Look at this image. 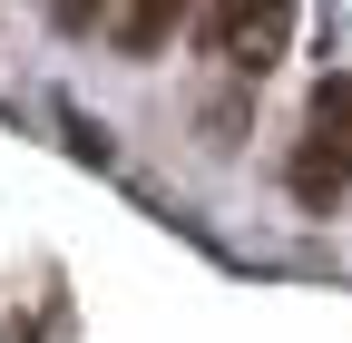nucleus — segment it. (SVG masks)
<instances>
[{
  "label": "nucleus",
  "mask_w": 352,
  "mask_h": 343,
  "mask_svg": "<svg viewBox=\"0 0 352 343\" xmlns=\"http://www.w3.org/2000/svg\"><path fill=\"white\" fill-rule=\"evenodd\" d=\"M108 39H118L127 59H147V50H166V39H176V10H166V0H138V10H108Z\"/></svg>",
  "instance_id": "7ed1b4c3"
},
{
  "label": "nucleus",
  "mask_w": 352,
  "mask_h": 343,
  "mask_svg": "<svg viewBox=\"0 0 352 343\" xmlns=\"http://www.w3.org/2000/svg\"><path fill=\"white\" fill-rule=\"evenodd\" d=\"M284 187H294V206H314V216H333V196L352 187V79H323L314 89V127H303Z\"/></svg>",
  "instance_id": "f257e3e1"
},
{
  "label": "nucleus",
  "mask_w": 352,
  "mask_h": 343,
  "mask_svg": "<svg viewBox=\"0 0 352 343\" xmlns=\"http://www.w3.org/2000/svg\"><path fill=\"white\" fill-rule=\"evenodd\" d=\"M196 30H206L235 69H274V50L294 39V10H206Z\"/></svg>",
  "instance_id": "f03ea898"
}]
</instances>
